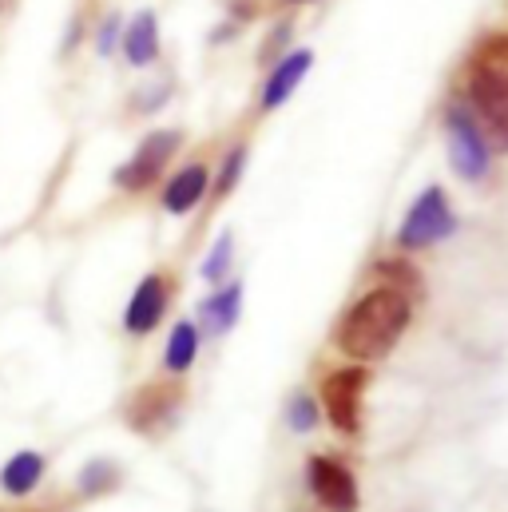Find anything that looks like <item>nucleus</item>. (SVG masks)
Segmentation results:
<instances>
[{
	"label": "nucleus",
	"instance_id": "13",
	"mask_svg": "<svg viewBox=\"0 0 508 512\" xmlns=\"http://www.w3.org/2000/svg\"><path fill=\"white\" fill-rule=\"evenodd\" d=\"M239 310H243V282H227V286H219V290L199 306L203 326H207L211 338L231 334V326L239 322Z\"/></svg>",
	"mask_w": 508,
	"mask_h": 512
},
{
	"label": "nucleus",
	"instance_id": "14",
	"mask_svg": "<svg viewBox=\"0 0 508 512\" xmlns=\"http://www.w3.org/2000/svg\"><path fill=\"white\" fill-rule=\"evenodd\" d=\"M199 346H203V330H199L191 318L175 322V330H171V338H167V350H163V370H167L171 378L187 374V370L195 366V358H199Z\"/></svg>",
	"mask_w": 508,
	"mask_h": 512
},
{
	"label": "nucleus",
	"instance_id": "9",
	"mask_svg": "<svg viewBox=\"0 0 508 512\" xmlns=\"http://www.w3.org/2000/svg\"><path fill=\"white\" fill-rule=\"evenodd\" d=\"M306 485L318 497V505H326L330 512H358V481L342 461L310 457L306 461Z\"/></svg>",
	"mask_w": 508,
	"mask_h": 512
},
{
	"label": "nucleus",
	"instance_id": "16",
	"mask_svg": "<svg viewBox=\"0 0 508 512\" xmlns=\"http://www.w3.org/2000/svg\"><path fill=\"white\" fill-rule=\"evenodd\" d=\"M243 171H247V143H235L227 155H223V167H219V175H215V183H211V199L215 203H223L235 187H239V179H243Z\"/></svg>",
	"mask_w": 508,
	"mask_h": 512
},
{
	"label": "nucleus",
	"instance_id": "1",
	"mask_svg": "<svg viewBox=\"0 0 508 512\" xmlns=\"http://www.w3.org/2000/svg\"><path fill=\"white\" fill-rule=\"evenodd\" d=\"M409 318H413L409 294H401L393 286H378V290L362 294L342 314V322L334 330V346L354 362H378L401 342Z\"/></svg>",
	"mask_w": 508,
	"mask_h": 512
},
{
	"label": "nucleus",
	"instance_id": "12",
	"mask_svg": "<svg viewBox=\"0 0 508 512\" xmlns=\"http://www.w3.org/2000/svg\"><path fill=\"white\" fill-rule=\"evenodd\" d=\"M124 56L131 68H147L159 60V24H155L151 8L135 12L131 24L124 28Z\"/></svg>",
	"mask_w": 508,
	"mask_h": 512
},
{
	"label": "nucleus",
	"instance_id": "18",
	"mask_svg": "<svg viewBox=\"0 0 508 512\" xmlns=\"http://www.w3.org/2000/svg\"><path fill=\"white\" fill-rule=\"evenodd\" d=\"M231 258H235V243H231V235H223V239L211 247L207 262H203V278L215 282V286H223V278H227V270H231Z\"/></svg>",
	"mask_w": 508,
	"mask_h": 512
},
{
	"label": "nucleus",
	"instance_id": "11",
	"mask_svg": "<svg viewBox=\"0 0 508 512\" xmlns=\"http://www.w3.org/2000/svg\"><path fill=\"white\" fill-rule=\"evenodd\" d=\"M310 64H314V52H310V48L286 52V56L274 64V72L266 76V88H262V112L282 108V104L298 92V84H302V76L310 72Z\"/></svg>",
	"mask_w": 508,
	"mask_h": 512
},
{
	"label": "nucleus",
	"instance_id": "6",
	"mask_svg": "<svg viewBox=\"0 0 508 512\" xmlns=\"http://www.w3.org/2000/svg\"><path fill=\"white\" fill-rule=\"evenodd\" d=\"M366 385H370V370L366 366H346V370H334L326 382H322V405H326V417L338 433L346 437H358L362 433V401H366Z\"/></svg>",
	"mask_w": 508,
	"mask_h": 512
},
{
	"label": "nucleus",
	"instance_id": "21",
	"mask_svg": "<svg viewBox=\"0 0 508 512\" xmlns=\"http://www.w3.org/2000/svg\"><path fill=\"white\" fill-rule=\"evenodd\" d=\"M286 4H306V0H286Z\"/></svg>",
	"mask_w": 508,
	"mask_h": 512
},
{
	"label": "nucleus",
	"instance_id": "3",
	"mask_svg": "<svg viewBox=\"0 0 508 512\" xmlns=\"http://www.w3.org/2000/svg\"><path fill=\"white\" fill-rule=\"evenodd\" d=\"M179 147H183V131L179 128H159V131H151V135H143V143L135 147V155L116 167L112 183H116L120 191H127V195L151 191V187L163 179L167 163L179 155Z\"/></svg>",
	"mask_w": 508,
	"mask_h": 512
},
{
	"label": "nucleus",
	"instance_id": "10",
	"mask_svg": "<svg viewBox=\"0 0 508 512\" xmlns=\"http://www.w3.org/2000/svg\"><path fill=\"white\" fill-rule=\"evenodd\" d=\"M207 191H211L207 163H187V167H179L167 179V187H163V211L167 215H191L207 199Z\"/></svg>",
	"mask_w": 508,
	"mask_h": 512
},
{
	"label": "nucleus",
	"instance_id": "8",
	"mask_svg": "<svg viewBox=\"0 0 508 512\" xmlns=\"http://www.w3.org/2000/svg\"><path fill=\"white\" fill-rule=\"evenodd\" d=\"M171 298H175V274H171V270H151V274L135 286L131 302H127L124 330L131 338H147V334L163 322Z\"/></svg>",
	"mask_w": 508,
	"mask_h": 512
},
{
	"label": "nucleus",
	"instance_id": "15",
	"mask_svg": "<svg viewBox=\"0 0 508 512\" xmlns=\"http://www.w3.org/2000/svg\"><path fill=\"white\" fill-rule=\"evenodd\" d=\"M40 477H44V457L32 453V449H24V453L8 457V465L0 469V489L8 497H28L40 485Z\"/></svg>",
	"mask_w": 508,
	"mask_h": 512
},
{
	"label": "nucleus",
	"instance_id": "20",
	"mask_svg": "<svg viewBox=\"0 0 508 512\" xmlns=\"http://www.w3.org/2000/svg\"><path fill=\"white\" fill-rule=\"evenodd\" d=\"M116 36H120V20H116V16H108V20H104V28H100V40H96L100 56H112V48H116Z\"/></svg>",
	"mask_w": 508,
	"mask_h": 512
},
{
	"label": "nucleus",
	"instance_id": "5",
	"mask_svg": "<svg viewBox=\"0 0 508 512\" xmlns=\"http://www.w3.org/2000/svg\"><path fill=\"white\" fill-rule=\"evenodd\" d=\"M457 231V215H453V203L441 187H429L421 191V199L409 207L401 231H397V247L401 251H425L433 243H441L445 235Z\"/></svg>",
	"mask_w": 508,
	"mask_h": 512
},
{
	"label": "nucleus",
	"instance_id": "17",
	"mask_svg": "<svg viewBox=\"0 0 508 512\" xmlns=\"http://www.w3.org/2000/svg\"><path fill=\"white\" fill-rule=\"evenodd\" d=\"M120 485V469L112 461H92L84 473H80V493L84 497H104Z\"/></svg>",
	"mask_w": 508,
	"mask_h": 512
},
{
	"label": "nucleus",
	"instance_id": "19",
	"mask_svg": "<svg viewBox=\"0 0 508 512\" xmlns=\"http://www.w3.org/2000/svg\"><path fill=\"white\" fill-rule=\"evenodd\" d=\"M286 421H290V429L310 433V429L318 425V401H314V397H306V393H298V397L286 405Z\"/></svg>",
	"mask_w": 508,
	"mask_h": 512
},
{
	"label": "nucleus",
	"instance_id": "7",
	"mask_svg": "<svg viewBox=\"0 0 508 512\" xmlns=\"http://www.w3.org/2000/svg\"><path fill=\"white\" fill-rule=\"evenodd\" d=\"M183 397H187V393H183V385L175 382V378L139 385V389L124 401V421L135 429V433L155 437V433H163V429L175 421Z\"/></svg>",
	"mask_w": 508,
	"mask_h": 512
},
{
	"label": "nucleus",
	"instance_id": "4",
	"mask_svg": "<svg viewBox=\"0 0 508 512\" xmlns=\"http://www.w3.org/2000/svg\"><path fill=\"white\" fill-rule=\"evenodd\" d=\"M445 131H449V163L461 179L481 183L493 171V151L481 124L473 120V112L465 108V100H453L445 108Z\"/></svg>",
	"mask_w": 508,
	"mask_h": 512
},
{
	"label": "nucleus",
	"instance_id": "2",
	"mask_svg": "<svg viewBox=\"0 0 508 512\" xmlns=\"http://www.w3.org/2000/svg\"><path fill=\"white\" fill-rule=\"evenodd\" d=\"M465 108L493 151H508V32H489L465 72Z\"/></svg>",
	"mask_w": 508,
	"mask_h": 512
}]
</instances>
